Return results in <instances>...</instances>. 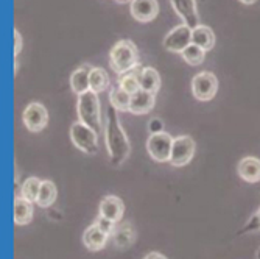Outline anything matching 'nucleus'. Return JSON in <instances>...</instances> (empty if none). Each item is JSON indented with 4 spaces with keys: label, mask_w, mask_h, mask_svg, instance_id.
<instances>
[{
    "label": "nucleus",
    "mask_w": 260,
    "mask_h": 259,
    "mask_svg": "<svg viewBox=\"0 0 260 259\" xmlns=\"http://www.w3.org/2000/svg\"><path fill=\"white\" fill-rule=\"evenodd\" d=\"M115 111L117 109L112 105H109L108 112H106V122H105V139H106V147L109 153V161L112 166L119 167L129 156L131 146Z\"/></svg>",
    "instance_id": "f257e3e1"
},
{
    "label": "nucleus",
    "mask_w": 260,
    "mask_h": 259,
    "mask_svg": "<svg viewBox=\"0 0 260 259\" xmlns=\"http://www.w3.org/2000/svg\"><path fill=\"white\" fill-rule=\"evenodd\" d=\"M109 64L117 75H123L139 66L140 63L136 44L129 39H120L115 42L109 52Z\"/></svg>",
    "instance_id": "f03ea898"
},
{
    "label": "nucleus",
    "mask_w": 260,
    "mask_h": 259,
    "mask_svg": "<svg viewBox=\"0 0 260 259\" xmlns=\"http://www.w3.org/2000/svg\"><path fill=\"white\" fill-rule=\"evenodd\" d=\"M77 112H78V121L84 125L95 130L99 134L105 133L103 122H102V112H100V100L99 94L87 91L81 96H78L77 102Z\"/></svg>",
    "instance_id": "7ed1b4c3"
},
{
    "label": "nucleus",
    "mask_w": 260,
    "mask_h": 259,
    "mask_svg": "<svg viewBox=\"0 0 260 259\" xmlns=\"http://www.w3.org/2000/svg\"><path fill=\"white\" fill-rule=\"evenodd\" d=\"M70 140L86 155H97L99 152V133L80 121L70 127Z\"/></svg>",
    "instance_id": "20e7f679"
},
{
    "label": "nucleus",
    "mask_w": 260,
    "mask_h": 259,
    "mask_svg": "<svg viewBox=\"0 0 260 259\" xmlns=\"http://www.w3.org/2000/svg\"><path fill=\"white\" fill-rule=\"evenodd\" d=\"M195 140L192 136L182 134L173 139V147H172V155H170V164L173 167H184L188 162L193 159L195 155Z\"/></svg>",
    "instance_id": "39448f33"
},
{
    "label": "nucleus",
    "mask_w": 260,
    "mask_h": 259,
    "mask_svg": "<svg viewBox=\"0 0 260 259\" xmlns=\"http://www.w3.org/2000/svg\"><path fill=\"white\" fill-rule=\"evenodd\" d=\"M173 139L167 131L150 134L147 140V152L156 162H169L173 147Z\"/></svg>",
    "instance_id": "423d86ee"
},
{
    "label": "nucleus",
    "mask_w": 260,
    "mask_h": 259,
    "mask_svg": "<svg viewBox=\"0 0 260 259\" xmlns=\"http://www.w3.org/2000/svg\"><path fill=\"white\" fill-rule=\"evenodd\" d=\"M218 78L212 72H200L192 80V94L200 102H210L217 96Z\"/></svg>",
    "instance_id": "0eeeda50"
},
{
    "label": "nucleus",
    "mask_w": 260,
    "mask_h": 259,
    "mask_svg": "<svg viewBox=\"0 0 260 259\" xmlns=\"http://www.w3.org/2000/svg\"><path fill=\"white\" fill-rule=\"evenodd\" d=\"M22 121L23 125L27 127V130L33 133H39L49 124V111H47V108L42 103L33 102L23 109Z\"/></svg>",
    "instance_id": "6e6552de"
},
{
    "label": "nucleus",
    "mask_w": 260,
    "mask_h": 259,
    "mask_svg": "<svg viewBox=\"0 0 260 259\" xmlns=\"http://www.w3.org/2000/svg\"><path fill=\"white\" fill-rule=\"evenodd\" d=\"M190 44H192V28L185 25V23L175 27L164 38L165 50H169L172 53H182V50L187 49Z\"/></svg>",
    "instance_id": "1a4fd4ad"
},
{
    "label": "nucleus",
    "mask_w": 260,
    "mask_h": 259,
    "mask_svg": "<svg viewBox=\"0 0 260 259\" xmlns=\"http://www.w3.org/2000/svg\"><path fill=\"white\" fill-rule=\"evenodd\" d=\"M129 13L137 22L147 23L157 17L159 4L157 0H131Z\"/></svg>",
    "instance_id": "9d476101"
},
{
    "label": "nucleus",
    "mask_w": 260,
    "mask_h": 259,
    "mask_svg": "<svg viewBox=\"0 0 260 259\" xmlns=\"http://www.w3.org/2000/svg\"><path fill=\"white\" fill-rule=\"evenodd\" d=\"M175 13L182 19V23L195 28L200 25V14L197 8V0H170Z\"/></svg>",
    "instance_id": "9b49d317"
},
{
    "label": "nucleus",
    "mask_w": 260,
    "mask_h": 259,
    "mask_svg": "<svg viewBox=\"0 0 260 259\" xmlns=\"http://www.w3.org/2000/svg\"><path fill=\"white\" fill-rule=\"evenodd\" d=\"M125 214V203L120 197L117 195H106L102 202H100V208H99V216L119 223L122 220Z\"/></svg>",
    "instance_id": "f8f14e48"
},
{
    "label": "nucleus",
    "mask_w": 260,
    "mask_h": 259,
    "mask_svg": "<svg viewBox=\"0 0 260 259\" xmlns=\"http://www.w3.org/2000/svg\"><path fill=\"white\" fill-rule=\"evenodd\" d=\"M156 103V96L151 92H147L144 89H139L131 96V103H129V112L140 116L147 114L154 108Z\"/></svg>",
    "instance_id": "ddd939ff"
},
{
    "label": "nucleus",
    "mask_w": 260,
    "mask_h": 259,
    "mask_svg": "<svg viewBox=\"0 0 260 259\" xmlns=\"http://www.w3.org/2000/svg\"><path fill=\"white\" fill-rule=\"evenodd\" d=\"M109 236L102 231L95 223H92L90 226H87L83 233V244L87 250L90 251H100L106 247Z\"/></svg>",
    "instance_id": "4468645a"
},
{
    "label": "nucleus",
    "mask_w": 260,
    "mask_h": 259,
    "mask_svg": "<svg viewBox=\"0 0 260 259\" xmlns=\"http://www.w3.org/2000/svg\"><path fill=\"white\" fill-rule=\"evenodd\" d=\"M237 174L246 183H258L260 181V159L255 156H245L240 159Z\"/></svg>",
    "instance_id": "2eb2a0df"
},
{
    "label": "nucleus",
    "mask_w": 260,
    "mask_h": 259,
    "mask_svg": "<svg viewBox=\"0 0 260 259\" xmlns=\"http://www.w3.org/2000/svg\"><path fill=\"white\" fill-rule=\"evenodd\" d=\"M92 66L89 64H83L78 69H75L72 75H70V88L77 94V96H81V94L90 91L89 86V75H90Z\"/></svg>",
    "instance_id": "dca6fc26"
},
{
    "label": "nucleus",
    "mask_w": 260,
    "mask_h": 259,
    "mask_svg": "<svg viewBox=\"0 0 260 259\" xmlns=\"http://www.w3.org/2000/svg\"><path fill=\"white\" fill-rule=\"evenodd\" d=\"M192 44L201 47L204 52H209L214 49L215 45V33L210 27L207 25H197L195 28H192Z\"/></svg>",
    "instance_id": "f3484780"
},
{
    "label": "nucleus",
    "mask_w": 260,
    "mask_h": 259,
    "mask_svg": "<svg viewBox=\"0 0 260 259\" xmlns=\"http://www.w3.org/2000/svg\"><path fill=\"white\" fill-rule=\"evenodd\" d=\"M111 238H112L115 248L125 250V248L131 247L133 242L136 241V229L131 223H123L119 228H115V231L112 233Z\"/></svg>",
    "instance_id": "a211bd4d"
},
{
    "label": "nucleus",
    "mask_w": 260,
    "mask_h": 259,
    "mask_svg": "<svg viewBox=\"0 0 260 259\" xmlns=\"http://www.w3.org/2000/svg\"><path fill=\"white\" fill-rule=\"evenodd\" d=\"M33 202H28L23 197H17L14 202V223L19 226L28 225L33 220Z\"/></svg>",
    "instance_id": "6ab92c4d"
},
{
    "label": "nucleus",
    "mask_w": 260,
    "mask_h": 259,
    "mask_svg": "<svg viewBox=\"0 0 260 259\" xmlns=\"http://www.w3.org/2000/svg\"><path fill=\"white\" fill-rule=\"evenodd\" d=\"M140 89H144L151 94H157L160 89V75L154 67H142L140 72Z\"/></svg>",
    "instance_id": "aec40b11"
},
{
    "label": "nucleus",
    "mask_w": 260,
    "mask_h": 259,
    "mask_svg": "<svg viewBox=\"0 0 260 259\" xmlns=\"http://www.w3.org/2000/svg\"><path fill=\"white\" fill-rule=\"evenodd\" d=\"M56 197H58L56 184L50 180H42L36 205H39L41 208H49L56 202Z\"/></svg>",
    "instance_id": "412c9836"
},
{
    "label": "nucleus",
    "mask_w": 260,
    "mask_h": 259,
    "mask_svg": "<svg viewBox=\"0 0 260 259\" xmlns=\"http://www.w3.org/2000/svg\"><path fill=\"white\" fill-rule=\"evenodd\" d=\"M140 72H142V69L139 64L134 69H131L129 72L120 75V78H119V86L125 92H128L129 96H133L134 92H137L140 89Z\"/></svg>",
    "instance_id": "4be33fe9"
},
{
    "label": "nucleus",
    "mask_w": 260,
    "mask_h": 259,
    "mask_svg": "<svg viewBox=\"0 0 260 259\" xmlns=\"http://www.w3.org/2000/svg\"><path fill=\"white\" fill-rule=\"evenodd\" d=\"M89 86L92 92H105L109 88V75L103 67H92L89 75Z\"/></svg>",
    "instance_id": "5701e85b"
},
{
    "label": "nucleus",
    "mask_w": 260,
    "mask_h": 259,
    "mask_svg": "<svg viewBox=\"0 0 260 259\" xmlns=\"http://www.w3.org/2000/svg\"><path fill=\"white\" fill-rule=\"evenodd\" d=\"M109 102L117 111H128L129 112V103H131V96L125 92L119 84H114L109 92Z\"/></svg>",
    "instance_id": "b1692460"
},
{
    "label": "nucleus",
    "mask_w": 260,
    "mask_h": 259,
    "mask_svg": "<svg viewBox=\"0 0 260 259\" xmlns=\"http://www.w3.org/2000/svg\"><path fill=\"white\" fill-rule=\"evenodd\" d=\"M41 183H42V180H39L38 177L27 178L25 181H23L22 187H20V197H23L28 202L36 203L38 194H39V189H41Z\"/></svg>",
    "instance_id": "393cba45"
},
{
    "label": "nucleus",
    "mask_w": 260,
    "mask_h": 259,
    "mask_svg": "<svg viewBox=\"0 0 260 259\" xmlns=\"http://www.w3.org/2000/svg\"><path fill=\"white\" fill-rule=\"evenodd\" d=\"M181 56L184 58V61L190 66H200L203 64L204 58H206V52L201 49V47L195 45V44H190L187 47V49L182 50Z\"/></svg>",
    "instance_id": "a878e982"
},
{
    "label": "nucleus",
    "mask_w": 260,
    "mask_h": 259,
    "mask_svg": "<svg viewBox=\"0 0 260 259\" xmlns=\"http://www.w3.org/2000/svg\"><path fill=\"white\" fill-rule=\"evenodd\" d=\"M93 223H95L102 231H105L109 238L112 236V233L115 231V223H114V222H111V220H108V219H105V217H102V216H99V217H97V220L93 222Z\"/></svg>",
    "instance_id": "bb28decb"
},
{
    "label": "nucleus",
    "mask_w": 260,
    "mask_h": 259,
    "mask_svg": "<svg viewBox=\"0 0 260 259\" xmlns=\"http://www.w3.org/2000/svg\"><path fill=\"white\" fill-rule=\"evenodd\" d=\"M148 130H150V134H156V133H162L165 131L164 130V122L157 117H153V119L148 122Z\"/></svg>",
    "instance_id": "cd10ccee"
},
{
    "label": "nucleus",
    "mask_w": 260,
    "mask_h": 259,
    "mask_svg": "<svg viewBox=\"0 0 260 259\" xmlns=\"http://www.w3.org/2000/svg\"><path fill=\"white\" fill-rule=\"evenodd\" d=\"M22 50V36L17 30H14V56H17Z\"/></svg>",
    "instance_id": "c85d7f7f"
},
{
    "label": "nucleus",
    "mask_w": 260,
    "mask_h": 259,
    "mask_svg": "<svg viewBox=\"0 0 260 259\" xmlns=\"http://www.w3.org/2000/svg\"><path fill=\"white\" fill-rule=\"evenodd\" d=\"M249 228H252V231L254 229H258L260 228V222H258V219H257V216H254L249 222H248V225L245 226V231H248Z\"/></svg>",
    "instance_id": "c756f323"
},
{
    "label": "nucleus",
    "mask_w": 260,
    "mask_h": 259,
    "mask_svg": "<svg viewBox=\"0 0 260 259\" xmlns=\"http://www.w3.org/2000/svg\"><path fill=\"white\" fill-rule=\"evenodd\" d=\"M144 259H167V257H165L164 254H160V253H157V251H151Z\"/></svg>",
    "instance_id": "7c9ffc66"
},
{
    "label": "nucleus",
    "mask_w": 260,
    "mask_h": 259,
    "mask_svg": "<svg viewBox=\"0 0 260 259\" xmlns=\"http://www.w3.org/2000/svg\"><path fill=\"white\" fill-rule=\"evenodd\" d=\"M240 4H243V5H252V4H255L257 0H239Z\"/></svg>",
    "instance_id": "2f4dec72"
},
{
    "label": "nucleus",
    "mask_w": 260,
    "mask_h": 259,
    "mask_svg": "<svg viewBox=\"0 0 260 259\" xmlns=\"http://www.w3.org/2000/svg\"><path fill=\"white\" fill-rule=\"evenodd\" d=\"M115 2H119V4H131V0H115Z\"/></svg>",
    "instance_id": "473e14b6"
},
{
    "label": "nucleus",
    "mask_w": 260,
    "mask_h": 259,
    "mask_svg": "<svg viewBox=\"0 0 260 259\" xmlns=\"http://www.w3.org/2000/svg\"><path fill=\"white\" fill-rule=\"evenodd\" d=\"M255 216H257V219H258V222H260V209L255 213Z\"/></svg>",
    "instance_id": "72a5a7b5"
},
{
    "label": "nucleus",
    "mask_w": 260,
    "mask_h": 259,
    "mask_svg": "<svg viewBox=\"0 0 260 259\" xmlns=\"http://www.w3.org/2000/svg\"><path fill=\"white\" fill-rule=\"evenodd\" d=\"M257 259H260V248H258V251H257Z\"/></svg>",
    "instance_id": "f704fd0d"
}]
</instances>
